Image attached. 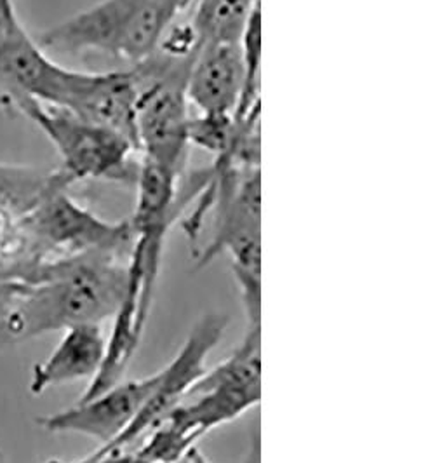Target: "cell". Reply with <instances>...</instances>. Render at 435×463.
<instances>
[{
    "label": "cell",
    "mask_w": 435,
    "mask_h": 463,
    "mask_svg": "<svg viewBox=\"0 0 435 463\" xmlns=\"http://www.w3.org/2000/svg\"><path fill=\"white\" fill-rule=\"evenodd\" d=\"M129 255L86 251L44 261L24 280L0 279V348L114 319L129 289Z\"/></svg>",
    "instance_id": "obj_1"
},
{
    "label": "cell",
    "mask_w": 435,
    "mask_h": 463,
    "mask_svg": "<svg viewBox=\"0 0 435 463\" xmlns=\"http://www.w3.org/2000/svg\"><path fill=\"white\" fill-rule=\"evenodd\" d=\"M261 399V326H248L229 357L192 385L135 451L145 463H180L207 432L242 417Z\"/></svg>",
    "instance_id": "obj_2"
},
{
    "label": "cell",
    "mask_w": 435,
    "mask_h": 463,
    "mask_svg": "<svg viewBox=\"0 0 435 463\" xmlns=\"http://www.w3.org/2000/svg\"><path fill=\"white\" fill-rule=\"evenodd\" d=\"M192 0H99L35 41L44 51L103 54L135 67L150 58Z\"/></svg>",
    "instance_id": "obj_3"
},
{
    "label": "cell",
    "mask_w": 435,
    "mask_h": 463,
    "mask_svg": "<svg viewBox=\"0 0 435 463\" xmlns=\"http://www.w3.org/2000/svg\"><path fill=\"white\" fill-rule=\"evenodd\" d=\"M194 56H173L157 49L129 67L137 86V152L178 180L184 178L190 150L186 79Z\"/></svg>",
    "instance_id": "obj_4"
},
{
    "label": "cell",
    "mask_w": 435,
    "mask_h": 463,
    "mask_svg": "<svg viewBox=\"0 0 435 463\" xmlns=\"http://www.w3.org/2000/svg\"><path fill=\"white\" fill-rule=\"evenodd\" d=\"M52 143L60 156L58 171L70 185L86 180H105L135 185L137 164L133 141L88 122L65 109L44 105L32 98H9Z\"/></svg>",
    "instance_id": "obj_5"
},
{
    "label": "cell",
    "mask_w": 435,
    "mask_h": 463,
    "mask_svg": "<svg viewBox=\"0 0 435 463\" xmlns=\"http://www.w3.org/2000/svg\"><path fill=\"white\" fill-rule=\"evenodd\" d=\"M70 186L49 192L24 223L26 276L44 261L86 251L131 253L129 220L107 222L70 197Z\"/></svg>",
    "instance_id": "obj_6"
},
{
    "label": "cell",
    "mask_w": 435,
    "mask_h": 463,
    "mask_svg": "<svg viewBox=\"0 0 435 463\" xmlns=\"http://www.w3.org/2000/svg\"><path fill=\"white\" fill-rule=\"evenodd\" d=\"M178 185L180 180L156 164L141 159L137 164V204L129 220L133 231V248L129 267L141 279V314L150 316L154 293L161 270L165 237L178 220Z\"/></svg>",
    "instance_id": "obj_7"
},
{
    "label": "cell",
    "mask_w": 435,
    "mask_h": 463,
    "mask_svg": "<svg viewBox=\"0 0 435 463\" xmlns=\"http://www.w3.org/2000/svg\"><path fill=\"white\" fill-rule=\"evenodd\" d=\"M227 325L229 317L218 312H209L194 325L175 359L157 371V387L141 413L112 446L101 448L103 451H128L182 402L192 385L206 373L207 357L222 342Z\"/></svg>",
    "instance_id": "obj_8"
},
{
    "label": "cell",
    "mask_w": 435,
    "mask_h": 463,
    "mask_svg": "<svg viewBox=\"0 0 435 463\" xmlns=\"http://www.w3.org/2000/svg\"><path fill=\"white\" fill-rule=\"evenodd\" d=\"M77 71L49 58L18 16H0V88L9 98L24 96L63 109Z\"/></svg>",
    "instance_id": "obj_9"
},
{
    "label": "cell",
    "mask_w": 435,
    "mask_h": 463,
    "mask_svg": "<svg viewBox=\"0 0 435 463\" xmlns=\"http://www.w3.org/2000/svg\"><path fill=\"white\" fill-rule=\"evenodd\" d=\"M159 382V373L137 380H120L107 391L75 406L37 418V425L52 434H80L112 446L137 420Z\"/></svg>",
    "instance_id": "obj_10"
},
{
    "label": "cell",
    "mask_w": 435,
    "mask_h": 463,
    "mask_svg": "<svg viewBox=\"0 0 435 463\" xmlns=\"http://www.w3.org/2000/svg\"><path fill=\"white\" fill-rule=\"evenodd\" d=\"M58 186H71L58 169L0 163V279L26 276L24 220Z\"/></svg>",
    "instance_id": "obj_11"
},
{
    "label": "cell",
    "mask_w": 435,
    "mask_h": 463,
    "mask_svg": "<svg viewBox=\"0 0 435 463\" xmlns=\"http://www.w3.org/2000/svg\"><path fill=\"white\" fill-rule=\"evenodd\" d=\"M137 86L129 70L80 71L63 107L88 122L137 141Z\"/></svg>",
    "instance_id": "obj_12"
},
{
    "label": "cell",
    "mask_w": 435,
    "mask_h": 463,
    "mask_svg": "<svg viewBox=\"0 0 435 463\" xmlns=\"http://www.w3.org/2000/svg\"><path fill=\"white\" fill-rule=\"evenodd\" d=\"M246 70L241 43L201 44L186 79V99L199 114L235 116Z\"/></svg>",
    "instance_id": "obj_13"
},
{
    "label": "cell",
    "mask_w": 435,
    "mask_h": 463,
    "mask_svg": "<svg viewBox=\"0 0 435 463\" xmlns=\"http://www.w3.org/2000/svg\"><path fill=\"white\" fill-rule=\"evenodd\" d=\"M105 352L107 336L103 326L80 325L65 329L52 354L32 371L30 392L43 395L65 383L91 382L103 366Z\"/></svg>",
    "instance_id": "obj_14"
},
{
    "label": "cell",
    "mask_w": 435,
    "mask_h": 463,
    "mask_svg": "<svg viewBox=\"0 0 435 463\" xmlns=\"http://www.w3.org/2000/svg\"><path fill=\"white\" fill-rule=\"evenodd\" d=\"M258 4L260 0H194L190 24L199 46L241 43L252 9Z\"/></svg>",
    "instance_id": "obj_15"
},
{
    "label": "cell",
    "mask_w": 435,
    "mask_h": 463,
    "mask_svg": "<svg viewBox=\"0 0 435 463\" xmlns=\"http://www.w3.org/2000/svg\"><path fill=\"white\" fill-rule=\"evenodd\" d=\"M237 118L233 116L199 114L190 117L188 141L190 146H197L214 157L227 154L237 137Z\"/></svg>",
    "instance_id": "obj_16"
},
{
    "label": "cell",
    "mask_w": 435,
    "mask_h": 463,
    "mask_svg": "<svg viewBox=\"0 0 435 463\" xmlns=\"http://www.w3.org/2000/svg\"><path fill=\"white\" fill-rule=\"evenodd\" d=\"M44 463H145L137 453L131 451H103L98 449L91 453L90 457L82 458V460H75V462H63V460H47Z\"/></svg>",
    "instance_id": "obj_17"
},
{
    "label": "cell",
    "mask_w": 435,
    "mask_h": 463,
    "mask_svg": "<svg viewBox=\"0 0 435 463\" xmlns=\"http://www.w3.org/2000/svg\"><path fill=\"white\" fill-rule=\"evenodd\" d=\"M261 462V457H260V436L258 432L252 434L251 446H250V451L244 458L242 463H260Z\"/></svg>",
    "instance_id": "obj_18"
},
{
    "label": "cell",
    "mask_w": 435,
    "mask_h": 463,
    "mask_svg": "<svg viewBox=\"0 0 435 463\" xmlns=\"http://www.w3.org/2000/svg\"><path fill=\"white\" fill-rule=\"evenodd\" d=\"M0 16L2 18H14L16 16V9L13 0H0Z\"/></svg>",
    "instance_id": "obj_19"
}]
</instances>
